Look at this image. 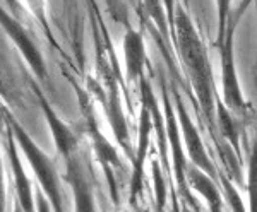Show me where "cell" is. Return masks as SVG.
Instances as JSON below:
<instances>
[{"label": "cell", "mask_w": 257, "mask_h": 212, "mask_svg": "<svg viewBox=\"0 0 257 212\" xmlns=\"http://www.w3.org/2000/svg\"><path fill=\"white\" fill-rule=\"evenodd\" d=\"M173 28H175V43L178 55L182 58L185 70H187L190 82L194 86V91L197 94L199 105H201L204 116L211 122L216 111L214 106V82H213V70L208 58V52L204 48L201 36L197 35L196 26L190 21L187 12L178 9L173 19Z\"/></svg>", "instance_id": "cell-1"}, {"label": "cell", "mask_w": 257, "mask_h": 212, "mask_svg": "<svg viewBox=\"0 0 257 212\" xmlns=\"http://www.w3.org/2000/svg\"><path fill=\"white\" fill-rule=\"evenodd\" d=\"M6 122L11 128L12 137L16 144L21 147L24 157L28 159L31 169L35 171V178L38 181V188L43 192L53 212H65L64 209V195L60 188V174L57 171V164L48 154L36 145L30 134L19 125V122L14 118V115L6 108Z\"/></svg>", "instance_id": "cell-2"}, {"label": "cell", "mask_w": 257, "mask_h": 212, "mask_svg": "<svg viewBox=\"0 0 257 212\" xmlns=\"http://www.w3.org/2000/svg\"><path fill=\"white\" fill-rule=\"evenodd\" d=\"M221 19H219V53H221V84H223V101L226 110L235 116H243L247 113V103L243 99L242 89L238 84L237 70L233 62V33L237 19L228 14V2H219ZM221 101V103H223Z\"/></svg>", "instance_id": "cell-3"}, {"label": "cell", "mask_w": 257, "mask_h": 212, "mask_svg": "<svg viewBox=\"0 0 257 212\" xmlns=\"http://www.w3.org/2000/svg\"><path fill=\"white\" fill-rule=\"evenodd\" d=\"M173 96H175V108H177V115H175L177 125L180 127V130H182L180 139H184V142H185V149H187L190 164L196 166L197 169H201L202 173H206L209 178L214 180V178H216V169H214L213 163H211V157L208 154V151H206L204 144H202L201 135H199L189 111L185 110L184 101H182L178 91L173 93Z\"/></svg>", "instance_id": "cell-4"}, {"label": "cell", "mask_w": 257, "mask_h": 212, "mask_svg": "<svg viewBox=\"0 0 257 212\" xmlns=\"http://www.w3.org/2000/svg\"><path fill=\"white\" fill-rule=\"evenodd\" d=\"M0 26L11 36V40L14 41L16 47L21 50L24 60L30 64L35 76L41 79V81H47L48 72H47V65H45V58L41 55L38 47H36V43L33 41L30 31L18 19L12 18L9 12L4 11L2 7H0Z\"/></svg>", "instance_id": "cell-5"}, {"label": "cell", "mask_w": 257, "mask_h": 212, "mask_svg": "<svg viewBox=\"0 0 257 212\" xmlns=\"http://www.w3.org/2000/svg\"><path fill=\"white\" fill-rule=\"evenodd\" d=\"M163 106H165V113H167V139L170 140V151H172V161H173V173L177 176V185L178 190L184 195V200H189L190 205L196 207V198L192 197V192L187 186V180H185V156H184V147H182V139H180V132H178L177 125V118L173 113V108L168 101V94L163 89Z\"/></svg>", "instance_id": "cell-6"}, {"label": "cell", "mask_w": 257, "mask_h": 212, "mask_svg": "<svg viewBox=\"0 0 257 212\" xmlns=\"http://www.w3.org/2000/svg\"><path fill=\"white\" fill-rule=\"evenodd\" d=\"M6 139H7V156H9V163L12 169V178H14V190H16V202L21 207L23 212H36L35 205V190H33V181L26 174L23 163L19 159L18 144H16L14 137L9 127H6Z\"/></svg>", "instance_id": "cell-7"}, {"label": "cell", "mask_w": 257, "mask_h": 212, "mask_svg": "<svg viewBox=\"0 0 257 212\" xmlns=\"http://www.w3.org/2000/svg\"><path fill=\"white\" fill-rule=\"evenodd\" d=\"M65 163H67V176L65 178H67L70 188H72L76 212H96L93 188H91L88 174H86V169L82 166L79 152L65 159Z\"/></svg>", "instance_id": "cell-8"}, {"label": "cell", "mask_w": 257, "mask_h": 212, "mask_svg": "<svg viewBox=\"0 0 257 212\" xmlns=\"http://www.w3.org/2000/svg\"><path fill=\"white\" fill-rule=\"evenodd\" d=\"M36 91V96L40 99V106L41 110H43V115L45 118H47V123L50 125V130H52V135H53V140H55V145H57V151L60 152L62 157L64 159H69L70 156H74L77 152V137L74 134L70 128L65 125L64 122L57 116V113L53 111V108L50 106V103L45 99L43 93L38 89V87H35Z\"/></svg>", "instance_id": "cell-9"}, {"label": "cell", "mask_w": 257, "mask_h": 212, "mask_svg": "<svg viewBox=\"0 0 257 212\" xmlns=\"http://www.w3.org/2000/svg\"><path fill=\"white\" fill-rule=\"evenodd\" d=\"M185 180H187V186L190 192H197L208 203L211 212H223V197L221 192L206 173L197 169L196 166L187 163L185 168Z\"/></svg>", "instance_id": "cell-10"}, {"label": "cell", "mask_w": 257, "mask_h": 212, "mask_svg": "<svg viewBox=\"0 0 257 212\" xmlns=\"http://www.w3.org/2000/svg\"><path fill=\"white\" fill-rule=\"evenodd\" d=\"M123 55H125V69L127 79L132 82L143 81L144 62H146V50H144V40L139 31L128 29L123 38Z\"/></svg>", "instance_id": "cell-11"}, {"label": "cell", "mask_w": 257, "mask_h": 212, "mask_svg": "<svg viewBox=\"0 0 257 212\" xmlns=\"http://www.w3.org/2000/svg\"><path fill=\"white\" fill-rule=\"evenodd\" d=\"M35 205H36V212H53L47 200V197H45L40 188L35 190Z\"/></svg>", "instance_id": "cell-12"}, {"label": "cell", "mask_w": 257, "mask_h": 212, "mask_svg": "<svg viewBox=\"0 0 257 212\" xmlns=\"http://www.w3.org/2000/svg\"><path fill=\"white\" fill-rule=\"evenodd\" d=\"M6 180H4V164L0 156V212H6Z\"/></svg>", "instance_id": "cell-13"}, {"label": "cell", "mask_w": 257, "mask_h": 212, "mask_svg": "<svg viewBox=\"0 0 257 212\" xmlns=\"http://www.w3.org/2000/svg\"><path fill=\"white\" fill-rule=\"evenodd\" d=\"M6 127H7V122H6V106L0 103V134L6 132Z\"/></svg>", "instance_id": "cell-14"}, {"label": "cell", "mask_w": 257, "mask_h": 212, "mask_svg": "<svg viewBox=\"0 0 257 212\" xmlns=\"http://www.w3.org/2000/svg\"><path fill=\"white\" fill-rule=\"evenodd\" d=\"M172 200H173V203H172V212H180V205H178V200H177V195H175V192H172Z\"/></svg>", "instance_id": "cell-15"}, {"label": "cell", "mask_w": 257, "mask_h": 212, "mask_svg": "<svg viewBox=\"0 0 257 212\" xmlns=\"http://www.w3.org/2000/svg\"><path fill=\"white\" fill-rule=\"evenodd\" d=\"M12 212H23V210H21V207L18 205V202H14V210H12Z\"/></svg>", "instance_id": "cell-16"}]
</instances>
